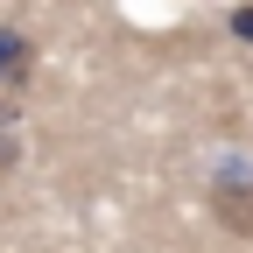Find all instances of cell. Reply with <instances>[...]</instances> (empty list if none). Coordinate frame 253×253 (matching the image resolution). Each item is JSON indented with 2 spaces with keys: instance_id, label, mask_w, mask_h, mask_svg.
<instances>
[{
  "instance_id": "1",
  "label": "cell",
  "mask_w": 253,
  "mask_h": 253,
  "mask_svg": "<svg viewBox=\"0 0 253 253\" xmlns=\"http://www.w3.org/2000/svg\"><path fill=\"white\" fill-rule=\"evenodd\" d=\"M211 218L232 239H253V176H239V169L211 176Z\"/></svg>"
},
{
  "instance_id": "2",
  "label": "cell",
  "mask_w": 253,
  "mask_h": 253,
  "mask_svg": "<svg viewBox=\"0 0 253 253\" xmlns=\"http://www.w3.org/2000/svg\"><path fill=\"white\" fill-rule=\"evenodd\" d=\"M28 71H36V42L21 28H0V84H28Z\"/></svg>"
},
{
  "instance_id": "3",
  "label": "cell",
  "mask_w": 253,
  "mask_h": 253,
  "mask_svg": "<svg viewBox=\"0 0 253 253\" xmlns=\"http://www.w3.org/2000/svg\"><path fill=\"white\" fill-rule=\"evenodd\" d=\"M225 28H232V42H246V49H253V0H239V7L225 14Z\"/></svg>"
},
{
  "instance_id": "4",
  "label": "cell",
  "mask_w": 253,
  "mask_h": 253,
  "mask_svg": "<svg viewBox=\"0 0 253 253\" xmlns=\"http://www.w3.org/2000/svg\"><path fill=\"white\" fill-rule=\"evenodd\" d=\"M14 155H21V141L7 134V126H0V176H7V169H14Z\"/></svg>"
}]
</instances>
